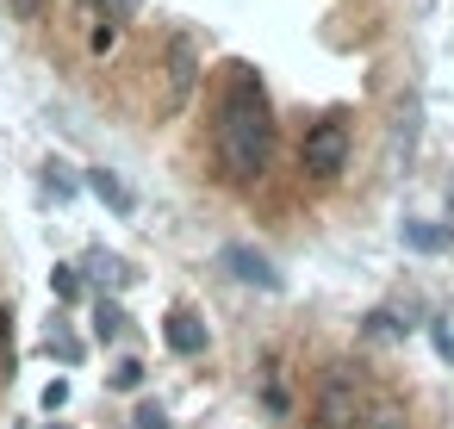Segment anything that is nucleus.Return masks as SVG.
Listing matches in <instances>:
<instances>
[{"mask_svg": "<svg viewBox=\"0 0 454 429\" xmlns=\"http://www.w3.org/2000/svg\"><path fill=\"white\" fill-rule=\"evenodd\" d=\"M268 156H274V113H268L262 75L249 63H237L224 106H218V168L231 187H255L268 175Z\"/></svg>", "mask_w": 454, "mask_h": 429, "instance_id": "obj_1", "label": "nucleus"}, {"mask_svg": "<svg viewBox=\"0 0 454 429\" xmlns=\"http://www.w3.org/2000/svg\"><path fill=\"white\" fill-rule=\"evenodd\" d=\"M361 417H367V386H361V373H355L348 361L324 367L317 398H311V423H317V429H361Z\"/></svg>", "mask_w": 454, "mask_h": 429, "instance_id": "obj_2", "label": "nucleus"}, {"mask_svg": "<svg viewBox=\"0 0 454 429\" xmlns=\"http://www.w3.org/2000/svg\"><path fill=\"white\" fill-rule=\"evenodd\" d=\"M200 88V44L187 32H168L162 44V113H181Z\"/></svg>", "mask_w": 454, "mask_h": 429, "instance_id": "obj_3", "label": "nucleus"}, {"mask_svg": "<svg viewBox=\"0 0 454 429\" xmlns=\"http://www.w3.org/2000/svg\"><path fill=\"white\" fill-rule=\"evenodd\" d=\"M299 168H305L311 181H336V175L348 168V125H342V119H317V125L305 131V144H299Z\"/></svg>", "mask_w": 454, "mask_h": 429, "instance_id": "obj_4", "label": "nucleus"}, {"mask_svg": "<svg viewBox=\"0 0 454 429\" xmlns=\"http://www.w3.org/2000/svg\"><path fill=\"white\" fill-rule=\"evenodd\" d=\"M224 268H231V280H243V286H262V292H280V274H274V261L268 255H255L249 243H224V255H218Z\"/></svg>", "mask_w": 454, "mask_h": 429, "instance_id": "obj_5", "label": "nucleus"}, {"mask_svg": "<svg viewBox=\"0 0 454 429\" xmlns=\"http://www.w3.org/2000/svg\"><path fill=\"white\" fill-rule=\"evenodd\" d=\"M162 336H168V348H175V355H206V324H200L187 305H175V311H168Z\"/></svg>", "mask_w": 454, "mask_h": 429, "instance_id": "obj_6", "label": "nucleus"}, {"mask_svg": "<svg viewBox=\"0 0 454 429\" xmlns=\"http://www.w3.org/2000/svg\"><path fill=\"white\" fill-rule=\"evenodd\" d=\"M88 193H94V199H106L113 212H131V193H125V181H119L113 168H94V175H88Z\"/></svg>", "mask_w": 454, "mask_h": 429, "instance_id": "obj_7", "label": "nucleus"}, {"mask_svg": "<svg viewBox=\"0 0 454 429\" xmlns=\"http://www.w3.org/2000/svg\"><path fill=\"white\" fill-rule=\"evenodd\" d=\"M125 324H131V317H125L113 299H100V305H94V336H100V342H119V336H125Z\"/></svg>", "mask_w": 454, "mask_h": 429, "instance_id": "obj_8", "label": "nucleus"}, {"mask_svg": "<svg viewBox=\"0 0 454 429\" xmlns=\"http://www.w3.org/2000/svg\"><path fill=\"white\" fill-rule=\"evenodd\" d=\"M361 429H411V417H404V404H392V398H380V404H367V417H361Z\"/></svg>", "mask_w": 454, "mask_h": 429, "instance_id": "obj_9", "label": "nucleus"}, {"mask_svg": "<svg viewBox=\"0 0 454 429\" xmlns=\"http://www.w3.org/2000/svg\"><path fill=\"white\" fill-rule=\"evenodd\" d=\"M404 243H411V249H448V230H435V224L411 218V224H404Z\"/></svg>", "mask_w": 454, "mask_h": 429, "instance_id": "obj_10", "label": "nucleus"}, {"mask_svg": "<svg viewBox=\"0 0 454 429\" xmlns=\"http://www.w3.org/2000/svg\"><path fill=\"white\" fill-rule=\"evenodd\" d=\"M51 292H57L63 305H75V299H82V268H57V274H51Z\"/></svg>", "mask_w": 454, "mask_h": 429, "instance_id": "obj_11", "label": "nucleus"}, {"mask_svg": "<svg viewBox=\"0 0 454 429\" xmlns=\"http://www.w3.org/2000/svg\"><path fill=\"white\" fill-rule=\"evenodd\" d=\"M44 348H51V355H57V361H82V342H75V336H69V330H63V324H57V330H51V336H44Z\"/></svg>", "mask_w": 454, "mask_h": 429, "instance_id": "obj_12", "label": "nucleus"}, {"mask_svg": "<svg viewBox=\"0 0 454 429\" xmlns=\"http://www.w3.org/2000/svg\"><path fill=\"white\" fill-rule=\"evenodd\" d=\"M113 386H119V392H137V386H144V361H119V367H113Z\"/></svg>", "mask_w": 454, "mask_h": 429, "instance_id": "obj_13", "label": "nucleus"}, {"mask_svg": "<svg viewBox=\"0 0 454 429\" xmlns=\"http://www.w3.org/2000/svg\"><path fill=\"white\" fill-rule=\"evenodd\" d=\"M131 429H168V410H162V404H137Z\"/></svg>", "mask_w": 454, "mask_h": 429, "instance_id": "obj_14", "label": "nucleus"}, {"mask_svg": "<svg viewBox=\"0 0 454 429\" xmlns=\"http://www.w3.org/2000/svg\"><path fill=\"white\" fill-rule=\"evenodd\" d=\"M398 330H404L398 311H373V317H367V336H398Z\"/></svg>", "mask_w": 454, "mask_h": 429, "instance_id": "obj_15", "label": "nucleus"}, {"mask_svg": "<svg viewBox=\"0 0 454 429\" xmlns=\"http://www.w3.org/2000/svg\"><path fill=\"white\" fill-rule=\"evenodd\" d=\"M63 404H69V379H51L44 386V410H63Z\"/></svg>", "mask_w": 454, "mask_h": 429, "instance_id": "obj_16", "label": "nucleus"}, {"mask_svg": "<svg viewBox=\"0 0 454 429\" xmlns=\"http://www.w3.org/2000/svg\"><path fill=\"white\" fill-rule=\"evenodd\" d=\"M429 336H435V348H442V361L454 367V330H448V324H429Z\"/></svg>", "mask_w": 454, "mask_h": 429, "instance_id": "obj_17", "label": "nucleus"}, {"mask_svg": "<svg viewBox=\"0 0 454 429\" xmlns=\"http://www.w3.org/2000/svg\"><path fill=\"white\" fill-rule=\"evenodd\" d=\"M7 13H13V20H26V26H32V20H38V13H44V0H7Z\"/></svg>", "mask_w": 454, "mask_h": 429, "instance_id": "obj_18", "label": "nucleus"}, {"mask_svg": "<svg viewBox=\"0 0 454 429\" xmlns=\"http://www.w3.org/2000/svg\"><path fill=\"white\" fill-rule=\"evenodd\" d=\"M100 7H106V20H113V26H125V20L137 13V0H100Z\"/></svg>", "mask_w": 454, "mask_h": 429, "instance_id": "obj_19", "label": "nucleus"}, {"mask_svg": "<svg viewBox=\"0 0 454 429\" xmlns=\"http://www.w3.org/2000/svg\"><path fill=\"white\" fill-rule=\"evenodd\" d=\"M82 7H100V0H82Z\"/></svg>", "mask_w": 454, "mask_h": 429, "instance_id": "obj_20", "label": "nucleus"}]
</instances>
